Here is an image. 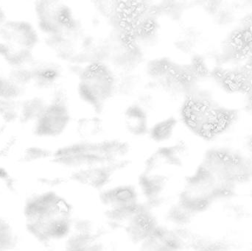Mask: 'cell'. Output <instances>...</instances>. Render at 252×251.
Segmentation results:
<instances>
[{
	"mask_svg": "<svg viewBox=\"0 0 252 251\" xmlns=\"http://www.w3.org/2000/svg\"><path fill=\"white\" fill-rule=\"evenodd\" d=\"M48 103L41 97H32L20 102L19 122L22 124L35 123L45 110Z\"/></svg>",
	"mask_w": 252,
	"mask_h": 251,
	"instance_id": "16",
	"label": "cell"
},
{
	"mask_svg": "<svg viewBox=\"0 0 252 251\" xmlns=\"http://www.w3.org/2000/svg\"><path fill=\"white\" fill-rule=\"evenodd\" d=\"M177 126V119L174 116H168L151 126L148 134L151 140L155 142H166L173 137Z\"/></svg>",
	"mask_w": 252,
	"mask_h": 251,
	"instance_id": "19",
	"label": "cell"
},
{
	"mask_svg": "<svg viewBox=\"0 0 252 251\" xmlns=\"http://www.w3.org/2000/svg\"><path fill=\"white\" fill-rule=\"evenodd\" d=\"M6 20H7V19H6L5 13H4L3 9L0 7V27L4 24V22H5Z\"/></svg>",
	"mask_w": 252,
	"mask_h": 251,
	"instance_id": "25",
	"label": "cell"
},
{
	"mask_svg": "<svg viewBox=\"0 0 252 251\" xmlns=\"http://www.w3.org/2000/svg\"><path fill=\"white\" fill-rule=\"evenodd\" d=\"M190 211L187 209L185 206H182L180 203L175 204L172 206L171 209L167 213V218L170 222L175 225H185L191 221L192 215Z\"/></svg>",
	"mask_w": 252,
	"mask_h": 251,
	"instance_id": "24",
	"label": "cell"
},
{
	"mask_svg": "<svg viewBox=\"0 0 252 251\" xmlns=\"http://www.w3.org/2000/svg\"><path fill=\"white\" fill-rule=\"evenodd\" d=\"M53 152L44 147L32 146L25 149L20 155L19 162L21 163H32L44 159H51Z\"/></svg>",
	"mask_w": 252,
	"mask_h": 251,
	"instance_id": "22",
	"label": "cell"
},
{
	"mask_svg": "<svg viewBox=\"0 0 252 251\" xmlns=\"http://www.w3.org/2000/svg\"><path fill=\"white\" fill-rule=\"evenodd\" d=\"M35 11L38 28L46 35L80 34L78 19L72 9L62 1H35Z\"/></svg>",
	"mask_w": 252,
	"mask_h": 251,
	"instance_id": "5",
	"label": "cell"
},
{
	"mask_svg": "<svg viewBox=\"0 0 252 251\" xmlns=\"http://www.w3.org/2000/svg\"><path fill=\"white\" fill-rule=\"evenodd\" d=\"M187 151L188 147L183 141L161 147L147 159L145 172H157L164 167H179L183 163V158Z\"/></svg>",
	"mask_w": 252,
	"mask_h": 251,
	"instance_id": "10",
	"label": "cell"
},
{
	"mask_svg": "<svg viewBox=\"0 0 252 251\" xmlns=\"http://www.w3.org/2000/svg\"><path fill=\"white\" fill-rule=\"evenodd\" d=\"M244 66L247 70L250 71V72L252 73V57H250V58L248 59L247 63H246Z\"/></svg>",
	"mask_w": 252,
	"mask_h": 251,
	"instance_id": "26",
	"label": "cell"
},
{
	"mask_svg": "<svg viewBox=\"0 0 252 251\" xmlns=\"http://www.w3.org/2000/svg\"><path fill=\"white\" fill-rule=\"evenodd\" d=\"M77 90L84 104L100 110L116 94V75L108 63H87L80 72Z\"/></svg>",
	"mask_w": 252,
	"mask_h": 251,
	"instance_id": "4",
	"label": "cell"
},
{
	"mask_svg": "<svg viewBox=\"0 0 252 251\" xmlns=\"http://www.w3.org/2000/svg\"><path fill=\"white\" fill-rule=\"evenodd\" d=\"M180 115L185 126L205 140L226 131L238 117L236 111L218 106L210 94L197 89L185 97Z\"/></svg>",
	"mask_w": 252,
	"mask_h": 251,
	"instance_id": "2",
	"label": "cell"
},
{
	"mask_svg": "<svg viewBox=\"0 0 252 251\" xmlns=\"http://www.w3.org/2000/svg\"><path fill=\"white\" fill-rule=\"evenodd\" d=\"M168 178L157 172H145L139 176V184L141 191L148 200V203H158L167 186Z\"/></svg>",
	"mask_w": 252,
	"mask_h": 251,
	"instance_id": "15",
	"label": "cell"
},
{
	"mask_svg": "<svg viewBox=\"0 0 252 251\" xmlns=\"http://www.w3.org/2000/svg\"><path fill=\"white\" fill-rule=\"evenodd\" d=\"M28 75V86L40 89L53 87L62 76V68L50 60L34 58L25 65Z\"/></svg>",
	"mask_w": 252,
	"mask_h": 251,
	"instance_id": "8",
	"label": "cell"
},
{
	"mask_svg": "<svg viewBox=\"0 0 252 251\" xmlns=\"http://www.w3.org/2000/svg\"><path fill=\"white\" fill-rule=\"evenodd\" d=\"M158 226V223L154 215L144 207L127 222L126 231L133 243L142 244Z\"/></svg>",
	"mask_w": 252,
	"mask_h": 251,
	"instance_id": "12",
	"label": "cell"
},
{
	"mask_svg": "<svg viewBox=\"0 0 252 251\" xmlns=\"http://www.w3.org/2000/svg\"><path fill=\"white\" fill-rule=\"evenodd\" d=\"M104 131L103 120L97 116L81 117L77 121L76 132L85 141H91L101 135Z\"/></svg>",
	"mask_w": 252,
	"mask_h": 251,
	"instance_id": "18",
	"label": "cell"
},
{
	"mask_svg": "<svg viewBox=\"0 0 252 251\" xmlns=\"http://www.w3.org/2000/svg\"><path fill=\"white\" fill-rule=\"evenodd\" d=\"M72 212V205L54 192L32 195L24 206L27 230L41 243L64 238L70 231Z\"/></svg>",
	"mask_w": 252,
	"mask_h": 251,
	"instance_id": "1",
	"label": "cell"
},
{
	"mask_svg": "<svg viewBox=\"0 0 252 251\" xmlns=\"http://www.w3.org/2000/svg\"><path fill=\"white\" fill-rule=\"evenodd\" d=\"M129 151V144L121 140H84L58 149L51 160L59 166L76 170L123 162Z\"/></svg>",
	"mask_w": 252,
	"mask_h": 251,
	"instance_id": "3",
	"label": "cell"
},
{
	"mask_svg": "<svg viewBox=\"0 0 252 251\" xmlns=\"http://www.w3.org/2000/svg\"><path fill=\"white\" fill-rule=\"evenodd\" d=\"M23 91L24 88L13 82L9 76L0 73V98L18 100Z\"/></svg>",
	"mask_w": 252,
	"mask_h": 251,
	"instance_id": "23",
	"label": "cell"
},
{
	"mask_svg": "<svg viewBox=\"0 0 252 251\" xmlns=\"http://www.w3.org/2000/svg\"><path fill=\"white\" fill-rule=\"evenodd\" d=\"M19 104L18 100L0 98V121L9 124L19 119Z\"/></svg>",
	"mask_w": 252,
	"mask_h": 251,
	"instance_id": "21",
	"label": "cell"
},
{
	"mask_svg": "<svg viewBox=\"0 0 252 251\" xmlns=\"http://www.w3.org/2000/svg\"><path fill=\"white\" fill-rule=\"evenodd\" d=\"M70 120L66 94L62 90H57L42 114L34 123L32 131L37 137L44 138L59 137L66 131Z\"/></svg>",
	"mask_w": 252,
	"mask_h": 251,
	"instance_id": "6",
	"label": "cell"
},
{
	"mask_svg": "<svg viewBox=\"0 0 252 251\" xmlns=\"http://www.w3.org/2000/svg\"><path fill=\"white\" fill-rule=\"evenodd\" d=\"M210 75L228 92H240L247 95L252 93V73L244 66L229 70L217 67L212 71Z\"/></svg>",
	"mask_w": 252,
	"mask_h": 251,
	"instance_id": "11",
	"label": "cell"
},
{
	"mask_svg": "<svg viewBox=\"0 0 252 251\" xmlns=\"http://www.w3.org/2000/svg\"><path fill=\"white\" fill-rule=\"evenodd\" d=\"M18 236L11 224L0 217V251H9L16 248Z\"/></svg>",
	"mask_w": 252,
	"mask_h": 251,
	"instance_id": "20",
	"label": "cell"
},
{
	"mask_svg": "<svg viewBox=\"0 0 252 251\" xmlns=\"http://www.w3.org/2000/svg\"><path fill=\"white\" fill-rule=\"evenodd\" d=\"M142 85V78L136 71L119 72L116 76V94L124 97H133L138 94Z\"/></svg>",
	"mask_w": 252,
	"mask_h": 251,
	"instance_id": "17",
	"label": "cell"
},
{
	"mask_svg": "<svg viewBox=\"0 0 252 251\" xmlns=\"http://www.w3.org/2000/svg\"><path fill=\"white\" fill-rule=\"evenodd\" d=\"M247 96H248V106L250 109H252V93Z\"/></svg>",
	"mask_w": 252,
	"mask_h": 251,
	"instance_id": "27",
	"label": "cell"
},
{
	"mask_svg": "<svg viewBox=\"0 0 252 251\" xmlns=\"http://www.w3.org/2000/svg\"><path fill=\"white\" fill-rule=\"evenodd\" d=\"M38 35L33 25L23 20H6L0 27V41L16 48L33 50Z\"/></svg>",
	"mask_w": 252,
	"mask_h": 251,
	"instance_id": "7",
	"label": "cell"
},
{
	"mask_svg": "<svg viewBox=\"0 0 252 251\" xmlns=\"http://www.w3.org/2000/svg\"><path fill=\"white\" fill-rule=\"evenodd\" d=\"M126 131L133 137H143L149 131L148 112L136 103L127 106L124 112Z\"/></svg>",
	"mask_w": 252,
	"mask_h": 251,
	"instance_id": "14",
	"label": "cell"
},
{
	"mask_svg": "<svg viewBox=\"0 0 252 251\" xmlns=\"http://www.w3.org/2000/svg\"><path fill=\"white\" fill-rule=\"evenodd\" d=\"M126 165V161H123L112 165L76 169L71 175L70 180L82 185L98 190L109 184L114 173L124 167Z\"/></svg>",
	"mask_w": 252,
	"mask_h": 251,
	"instance_id": "9",
	"label": "cell"
},
{
	"mask_svg": "<svg viewBox=\"0 0 252 251\" xmlns=\"http://www.w3.org/2000/svg\"><path fill=\"white\" fill-rule=\"evenodd\" d=\"M100 198L109 209H126L139 203L136 190L129 185L118 186L103 191Z\"/></svg>",
	"mask_w": 252,
	"mask_h": 251,
	"instance_id": "13",
	"label": "cell"
},
{
	"mask_svg": "<svg viewBox=\"0 0 252 251\" xmlns=\"http://www.w3.org/2000/svg\"><path fill=\"white\" fill-rule=\"evenodd\" d=\"M251 176H252V172H251Z\"/></svg>",
	"mask_w": 252,
	"mask_h": 251,
	"instance_id": "28",
	"label": "cell"
}]
</instances>
